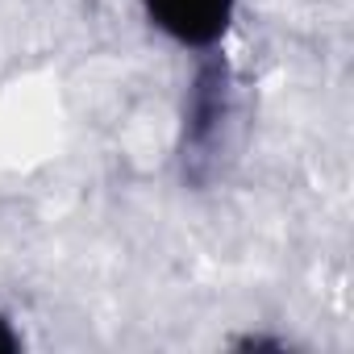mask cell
<instances>
[{
  "mask_svg": "<svg viewBox=\"0 0 354 354\" xmlns=\"http://www.w3.org/2000/svg\"><path fill=\"white\" fill-rule=\"evenodd\" d=\"M142 9L180 46H213L230 30L234 0H142Z\"/></svg>",
  "mask_w": 354,
  "mask_h": 354,
  "instance_id": "6da1fadb",
  "label": "cell"
},
{
  "mask_svg": "<svg viewBox=\"0 0 354 354\" xmlns=\"http://www.w3.org/2000/svg\"><path fill=\"white\" fill-rule=\"evenodd\" d=\"M17 350H21V337H17L13 321L0 313V354H17Z\"/></svg>",
  "mask_w": 354,
  "mask_h": 354,
  "instance_id": "7a4b0ae2",
  "label": "cell"
}]
</instances>
